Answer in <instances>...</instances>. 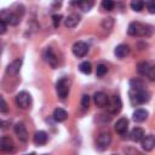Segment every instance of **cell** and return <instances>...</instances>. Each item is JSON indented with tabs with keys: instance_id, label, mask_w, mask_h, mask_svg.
I'll return each instance as SVG.
<instances>
[{
	"instance_id": "6da1fadb",
	"label": "cell",
	"mask_w": 155,
	"mask_h": 155,
	"mask_svg": "<svg viewBox=\"0 0 155 155\" xmlns=\"http://www.w3.org/2000/svg\"><path fill=\"white\" fill-rule=\"evenodd\" d=\"M149 98H150V93L147 90H139V91L131 90L130 91V101H131L132 105L143 104V103L148 102Z\"/></svg>"
},
{
	"instance_id": "7a4b0ae2",
	"label": "cell",
	"mask_w": 155,
	"mask_h": 155,
	"mask_svg": "<svg viewBox=\"0 0 155 155\" xmlns=\"http://www.w3.org/2000/svg\"><path fill=\"white\" fill-rule=\"evenodd\" d=\"M137 71L142 76H148L150 80L155 79V68L149 62H140L137 65Z\"/></svg>"
},
{
	"instance_id": "3957f363",
	"label": "cell",
	"mask_w": 155,
	"mask_h": 155,
	"mask_svg": "<svg viewBox=\"0 0 155 155\" xmlns=\"http://www.w3.org/2000/svg\"><path fill=\"white\" fill-rule=\"evenodd\" d=\"M69 90H70V80L68 78H62V79H59L57 81V84H56V91H57V94L62 99L68 96Z\"/></svg>"
},
{
	"instance_id": "277c9868",
	"label": "cell",
	"mask_w": 155,
	"mask_h": 155,
	"mask_svg": "<svg viewBox=\"0 0 155 155\" xmlns=\"http://www.w3.org/2000/svg\"><path fill=\"white\" fill-rule=\"evenodd\" d=\"M16 104L21 109H28L30 107V104H31V97H30V94L28 92H25V91H21L16 96Z\"/></svg>"
},
{
	"instance_id": "5b68a950",
	"label": "cell",
	"mask_w": 155,
	"mask_h": 155,
	"mask_svg": "<svg viewBox=\"0 0 155 155\" xmlns=\"http://www.w3.org/2000/svg\"><path fill=\"white\" fill-rule=\"evenodd\" d=\"M128 34L132 35V36H143V35H147L145 31V25L144 24H140L139 22H132L130 25H128Z\"/></svg>"
},
{
	"instance_id": "8992f818",
	"label": "cell",
	"mask_w": 155,
	"mask_h": 155,
	"mask_svg": "<svg viewBox=\"0 0 155 155\" xmlns=\"http://www.w3.org/2000/svg\"><path fill=\"white\" fill-rule=\"evenodd\" d=\"M108 110L111 113V114H117L120 110H121V107H122V103H121V99L119 96H113L109 102H108Z\"/></svg>"
},
{
	"instance_id": "52a82bcc",
	"label": "cell",
	"mask_w": 155,
	"mask_h": 155,
	"mask_svg": "<svg viewBox=\"0 0 155 155\" xmlns=\"http://www.w3.org/2000/svg\"><path fill=\"white\" fill-rule=\"evenodd\" d=\"M111 142V136L109 133H101L97 138V149L98 150H105Z\"/></svg>"
},
{
	"instance_id": "ba28073f",
	"label": "cell",
	"mask_w": 155,
	"mask_h": 155,
	"mask_svg": "<svg viewBox=\"0 0 155 155\" xmlns=\"http://www.w3.org/2000/svg\"><path fill=\"white\" fill-rule=\"evenodd\" d=\"M88 52V46L84 41H78L73 45V53L76 57H84Z\"/></svg>"
},
{
	"instance_id": "9c48e42d",
	"label": "cell",
	"mask_w": 155,
	"mask_h": 155,
	"mask_svg": "<svg viewBox=\"0 0 155 155\" xmlns=\"http://www.w3.org/2000/svg\"><path fill=\"white\" fill-rule=\"evenodd\" d=\"M15 133L17 134L19 140L27 142V139H28V131H27V127L24 126L23 122H17L15 125Z\"/></svg>"
},
{
	"instance_id": "30bf717a",
	"label": "cell",
	"mask_w": 155,
	"mask_h": 155,
	"mask_svg": "<svg viewBox=\"0 0 155 155\" xmlns=\"http://www.w3.org/2000/svg\"><path fill=\"white\" fill-rule=\"evenodd\" d=\"M21 67H22V59L21 58H17V59H15V61H12L8 65H7V68H6V73L8 74V75H17L18 73H19V70H21Z\"/></svg>"
},
{
	"instance_id": "8fae6325",
	"label": "cell",
	"mask_w": 155,
	"mask_h": 155,
	"mask_svg": "<svg viewBox=\"0 0 155 155\" xmlns=\"http://www.w3.org/2000/svg\"><path fill=\"white\" fill-rule=\"evenodd\" d=\"M13 149H15V144L10 137L0 138V150H2L4 153H10V151H13Z\"/></svg>"
},
{
	"instance_id": "7c38bea8",
	"label": "cell",
	"mask_w": 155,
	"mask_h": 155,
	"mask_svg": "<svg viewBox=\"0 0 155 155\" xmlns=\"http://www.w3.org/2000/svg\"><path fill=\"white\" fill-rule=\"evenodd\" d=\"M93 98H94V103H96L97 107H99V108H104V107L108 105L109 97H108L104 92H96L94 96H93Z\"/></svg>"
},
{
	"instance_id": "4fadbf2b",
	"label": "cell",
	"mask_w": 155,
	"mask_h": 155,
	"mask_svg": "<svg viewBox=\"0 0 155 155\" xmlns=\"http://www.w3.org/2000/svg\"><path fill=\"white\" fill-rule=\"evenodd\" d=\"M142 142V148L145 150V151H151L154 149V145H155V138L153 134H149V136H144V138L140 140Z\"/></svg>"
},
{
	"instance_id": "5bb4252c",
	"label": "cell",
	"mask_w": 155,
	"mask_h": 155,
	"mask_svg": "<svg viewBox=\"0 0 155 155\" xmlns=\"http://www.w3.org/2000/svg\"><path fill=\"white\" fill-rule=\"evenodd\" d=\"M127 128H128V120L126 117H121L116 121L115 124V131L119 133V134H125L127 132Z\"/></svg>"
},
{
	"instance_id": "9a60e30c",
	"label": "cell",
	"mask_w": 155,
	"mask_h": 155,
	"mask_svg": "<svg viewBox=\"0 0 155 155\" xmlns=\"http://www.w3.org/2000/svg\"><path fill=\"white\" fill-rule=\"evenodd\" d=\"M44 58L46 59V62H48V64H50L52 68H54V67L57 65V57H56V54L53 53L52 48H50V47L46 48V51H45V53H44Z\"/></svg>"
},
{
	"instance_id": "2e32d148",
	"label": "cell",
	"mask_w": 155,
	"mask_h": 155,
	"mask_svg": "<svg viewBox=\"0 0 155 155\" xmlns=\"http://www.w3.org/2000/svg\"><path fill=\"white\" fill-rule=\"evenodd\" d=\"M79 22H80V16H78L75 13H71L64 19V25L67 28H74L79 24Z\"/></svg>"
},
{
	"instance_id": "e0dca14e",
	"label": "cell",
	"mask_w": 155,
	"mask_h": 155,
	"mask_svg": "<svg viewBox=\"0 0 155 155\" xmlns=\"http://www.w3.org/2000/svg\"><path fill=\"white\" fill-rule=\"evenodd\" d=\"M114 53H115V56L117 58H124V57H126L130 53V47L127 45H125V44H121V45L115 47Z\"/></svg>"
},
{
	"instance_id": "ac0fdd59",
	"label": "cell",
	"mask_w": 155,
	"mask_h": 155,
	"mask_svg": "<svg viewBox=\"0 0 155 155\" xmlns=\"http://www.w3.org/2000/svg\"><path fill=\"white\" fill-rule=\"evenodd\" d=\"M47 142V133L45 131H36L34 134V143L36 145H44Z\"/></svg>"
},
{
	"instance_id": "d6986e66",
	"label": "cell",
	"mask_w": 155,
	"mask_h": 155,
	"mask_svg": "<svg viewBox=\"0 0 155 155\" xmlns=\"http://www.w3.org/2000/svg\"><path fill=\"white\" fill-rule=\"evenodd\" d=\"M53 117H54L56 121L62 122V121H65V120H67L68 113H67L64 109H62V108H57V109H54V111H53Z\"/></svg>"
},
{
	"instance_id": "ffe728a7",
	"label": "cell",
	"mask_w": 155,
	"mask_h": 155,
	"mask_svg": "<svg viewBox=\"0 0 155 155\" xmlns=\"http://www.w3.org/2000/svg\"><path fill=\"white\" fill-rule=\"evenodd\" d=\"M144 138V131L140 127H134L131 132V139L133 142H140Z\"/></svg>"
},
{
	"instance_id": "44dd1931",
	"label": "cell",
	"mask_w": 155,
	"mask_h": 155,
	"mask_svg": "<svg viewBox=\"0 0 155 155\" xmlns=\"http://www.w3.org/2000/svg\"><path fill=\"white\" fill-rule=\"evenodd\" d=\"M148 117V111L144 109H137L133 113V120L136 122H142Z\"/></svg>"
},
{
	"instance_id": "7402d4cb",
	"label": "cell",
	"mask_w": 155,
	"mask_h": 155,
	"mask_svg": "<svg viewBox=\"0 0 155 155\" xmlns=\"http://www.w3.org/2000/svg\"><path fill=\"white\" fill-rule=\"evenodd\" d=\"M130 86H131V90H134V91H139V90H145L144 88V84L142 80L139 79H132L130 81Z\"/></svg>"
},
{
	"instance_id": "603a6c76",
	"label": "cell",
	"mask_w": 155,
	"mask_h": 155,
	"mask_svg": "<svg viewBox=\"0 0 155 155\" xmlns=\"http://www.w3.org/2000/svg\"><path fill=\"white\" fill-rule=\"evenodd\" d=\"M79 70H80L81 73H84V74H90V73L92 71V65H91L90 62L85 61V62L80 63V65H79Z\"/></svg>"
},
{
	"instance_id": "cb8c5ba5",
	"label": "cell",
	"mask_w": 155,
	"mask_h": 155,
	"mask_svg": "<svg viewBox=\"0 0 155 155\" xmlns=\"http://www.w3.org/2000/svg\"><path fill=\"white\" fill-rule=\"evenodd\" d=\"M76 5L82 10V11H90L91 7L93 6V1H79Z\"/></svg>"
},
{
	"instance_id": "d4e9b609",
	"label": "cell",
	"mask_w": 155,
	"mask_h": 155,
	"mask_svg": "<svg viewBox=\"0 0 155 155\" xmlns=\"http://www.w3.org/2000/svg\"><path fill=\"white\" fill-rule=\"evenodd\" d=\"M107 73H108V67H107L105 64H98V65H97V69H96V75H97V76L102 78V76H104Z\"/></svg>"
},
{
	"instance_id": "484cf974",
	"label": "cell",
	"mask_w": 155,
	"mask_h": 155,
	"mask_svg": "<svg viewBox=\"0 0 155 155\" xmlns=\"http://www.w3.org/2000/svg\"><path fill=\"white\" fill-rule=\"evenodd\" d=\"M131 7H132V10L139 12V11L143 10V7H144V2L140 1V0H133V1L131 2Z\"/></svg>"
},
{
	"instance_id": "4316f807",
	"label": "cell",
	"mask_w": 155,
	"mask_h": 155,
	"mask_svg": "<svg viewBox=\"0 0 155 155\" xmlns=\"http://www.w3.org/2000/svg\"><path fill=\"white\" fill-rule=\"evenodd\" d=\"M113 25H114V19H113L111 17H107V18H104L103 22H102V27H103L105 30L111 29Z\"/></svg>"
},
{
	"instance_id": "83f0119b",
	"label": "cell",
	"mask_w": 155,
	"mask_h": 155,
	"mask_svg": "<svg viewBox=\"0 0 155 155\" xmlns=\"http://www.w3.org/2000/svg\"><path fill=\"white\" fill-rule=\"evenodd\" d=\"M114 6H115V2L111 0H103L102 1V7L107 11H111L114 8Z\"/></svg>"
},
{
	"instance_id": "f1b7e54d",
	"label": "cell",
	"mask_w": 155,
	"mask_h": 155,
	"mask_svg": "<svg viewBox=\"0 0 155 155\" xmlns=\"http://www.w3.org/2000/svg\"><path fill=\"white\" fill-rule=\"evenodd\" d=\"M8 110V107H7V103L5 102L4 97L0 94V113H7Z\"/></svg>"
},
{
	"instance_id": "f546056e",
	"label": "cell",
	"mask_w": 155,
	"mask_h": 155,
	"mask_svg": "<svg viewBox=\"0 0 155 155\" xmlns=\"http://www.w3.org/2000/svg\"><path fill=\"white\" fill-rule=\"evenodd\" d=\"M81 105L84 108H88L90 105V96L88 94H84L82 98H81Z\"/></svg>"
},
{
	"instance_id": "4dcf8cb0",
	"label": "cell",
	"mask_w": 155,
	"mask_h": 155,
	"mask_svg": "<svg viewBox=\"0 0 155 155\" xmlns=\"http://www.w3.org/2000/svg\"><path fill=\"white\" fill-rule=\"evenodd\" d=\"M61 19H62V16H61V15H53V16H52V21H53V25H54V28H57V27L59 25Z\"/></svg>"
},
{
	"instance_id": "1f68e13d",
	"label": "cell",
	"mask_w": 155,
	"mask_h": 155,
	"mask_svg": "<svg viewBox=\"0 0 155 155\" xmlns=\"http://www.w3.org/2000/svg\"><path fill=\"white\" fill-rule=\"evenodd\" d=\"M6 30H7V24L0 21V35L5 34V33H6Z\"/></svg>"
},
{
	"instance_id": "d6a6232c",
	"label": "cell",
	"mask_w": 155,
	"mask_h": 155,
	"mask_svg": "<svg viewBox=\"0 0 155 155\" xmlns=\"http://www.w3.org/2000/svg\"><path fill=\"white\" fill-rule=\"evenodd\" d=\"M145 5H147V7H148V10H149L150 13H155V5L153 2H147Z\"/></svg>"
},
{
	"instance_id": "836d02e7",
	"label": "cell",
	"mask_w": 155,
	"mask_h": 155,
	"mask_svg": "<svg viewBox=\"0 0 155 155\" xmlns=\"http://www.w3.org/2000/svg\"><path fill=\"white\" fill-rule=\"evenodd\" d=\"M126 153H127V155H142L139 151H137V150H134V149H127V150H125Z\"/></svg>"
},
{
	"instance_id": "e575fe53",
	"label": "cell",
	"mask_w": 155,
	"mask_h": 155,
	"mask_svg": "<svg viewBox=\"0 0 155 155\" xmlns=\"http://www.w3.org/2000/svg\"><path fill=\"white\" fill-rule=\"evenodd\" d=\"M28 155H35V154H34V153H31V154H28Z\"/></svg>"
},
{
	"instance_id": "d590c367",
	"label": "cell",
	"mask_w": 155,
	"mask_h": 155,
	"mask_svg": "<svg viewBox=\"0 0 155 155\" xmlns=\"http://www.w3.org/2000/svg\"><path fill=\"white\" fill-rule=\"evenodd\" d=\"M1 125H2V121H1V120H0V126H1Z\"/></svg>"
},
{
	"instance_id": "8d00e7d4",
	"label": "cell",
	"mask_w": 155,
	"mask_h": 155,
	"mask_svg": "<svg viewBox=\"0 0 155 155\" xmlns=\"http://www.w3.org/2000/svg\"><path fill=\"white\" fill-rule=\"evenodd\" d=\"M0 138H1V137H0Z\"/></svg>"
}]
</instances>
